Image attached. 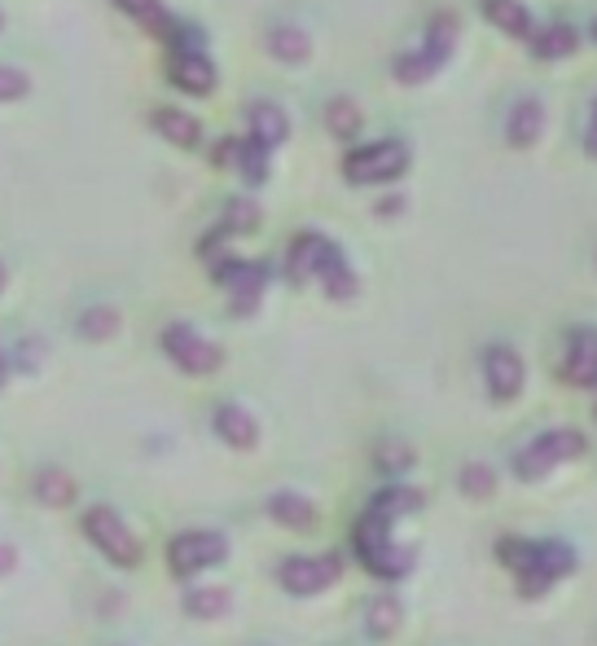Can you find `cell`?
Masks as SVG:
<instances>
[{
    "mask_svg": "<svg viewBox=\"0 0 597 646\" xmlns=\"http://www.w3.org/2000/svg\"><path fill=\"white\" fill-rule=\"evenodd\" d=\"M224 234H251L260 229V207L251 198H228L224 202V221H220Z\"/></svg>",
    "mask_w": 597,
    "mask_h": 646,
    "instance_id": "obj_28",
    "label": "cell"
},
{
    "mask_svg": "<svg viewBox=\"0 0 597 646\" xmlns=\"http://www.w3.org/2000/svg\"><path fill=\"white\" fill-rule=\"evenodd\" d=\"M27 88H32V79L18 66H0V101H18V97H27Z\"/></svg>",
    "mask_w": 597,
    "mask_h": 646,
    "instance_id": "obj_36",
    "label": "cell"
},
{
    "mask_svg": "<svg viewBox=\"0 0 597 646\" xmlns=\"http://www.w3.org/2000/svg\"><path fill=\"white\" fill-rule=\"evenodd\" d=\"M580 454H584V436H580V431H571V426H558V431L536 436L514 458V471H519V480H540V475H549L554 467H562V462H571Z\"/></svg>",
    "mask_w": 597,
    "mask_h": 646,
    "instance_id": "obj_4",
    "label": "cell"
},
{
    "mask_svg": "<svg viewBox=\"0 0 597 646\" xmlns=\"http://www.w3.org/2000/svg\"><path fill=\"white\" fill-rule=\"evenodd\" d=\"M422 506V493H413V488H405V484H391L378 501H374V510H383L387 519H405L409 510H418Z\"/></svg>",
    "mask_w": 597,
    "mask_h": 646,
    "instance_id": "obj_32",
    "label": "cell"
},
{
    "mask_svg": "<svg viewBox=\"0 0 597 646\" xmlns=\"http://www.w3.org/2000/svg\"><path fill=\"white\" fill-rule=\"evenodd\" d=\"M396 211H405V198H400V194H391V198L378 202V215H383V221H387V215H396Z\"/></svg>",
    "mask_w": 597,
    "mask_h": 646,
    "instance_id": "obj_40",
    "label": "cell"
},
{
    "mask_svg": "<svg viewBox=\"0 0 597 646\" xmlns=\"http://www.w3.org/2000/svg\"><path fill=\"white\" fill-rule=\"evenodd\" d=\"M172 84L185 88V92H211L215 88V62L202 58V53H181L176 66H172Z\"/></svg>",
    "mask_w": 597,
    "mask_h": 646,
    "instance_id": "obj_17",
    "label": "cell"
},
{
    "mask_svg": "<svg viewBox=\"0 0 597 646\" xmlns=\"http://www.w3.org/2000/svg\"><path fill=\"white\" fill-rule=\"evenodd\" d=\"M154 128H159L163 141L185 146V150H194L202 141V124L194 115H185V111H172V105H159V111H154Z\"/></svg>",
    "mask_w": 597,
    "mask_h": 646,
    "instance_id": "obj_18",
    "label": "cell"
},
{
    "mask_svg": "<svg viewBox=\"0 0 597 646\" xmlns=\"http://www.w3.org/2000/svg\"><path fill=\"white\" fill-rule=\"evenodd\" d=\"M593 40H597V18H593Z\"/></svg>",
    "mask_w": 597,
    "mask_h": 646,
    "instance_id": "obj_43",
    "label": "cell"
},
{
    "mask_svg": "<svg viewBox=\"0 0 597 646\" xmlns=\"http://www.w3.org/2000/svg\"><path fill=\"white\" fill-rule=\"evenodd\" d=\"M18 568V550L14 546H5V542H0V576H10Z\"/></svg>",
    "mask_w": 597,
    "mask_h": 646,
    "instance_id": "obj_39",
    "label": "cell"
},
{
    "mask_svg": "<svg viewBox=\"0 0 597 646\" xmlns=\"http://www.w3.org/2000/svg\"><path fill=\"white\" fill-rule=\"evenodd\" d=\"M540 133H545V105H540V97L514 101L510 124H506V141H510L514 150H527V146L540 141Z\"/></svg>",
    "mask_w": 597,
    "mask_h": 646,
    "instance_id": "obj_14",
    "label": "cell"
},
{
    "mask_svg": "<svg viewBox=\"0 0 597 646\" xmlns=\"http://www.w3.org/2000/svg\"><path fill=\"white\" fill-rule=\"evenodd\" d=\"M400 616H405L400 598H396V594H378V598L370 602V611H365V629H370L374 637H391V633L400 629Z\"/></svg>",
    "mask_w": 597,
    "mask_h": 646,
    "instance_id": "obj_27",
    "label": "cell"
},
{
    "mask_svg": "<svg viewBox=\"0 0 597 646\" xmlns=\"http://www.w3.org/2000/svg\"><path fill=\"white\" fill-rule=\"evenodd\" d=\"M334 256H343L325 234H299L295 243H290V256H286V269H290V277L295 282H312V277H321L325 269H329V260Z\"/></svg>",
    "mask_w": 597,
    "mask_h": 646,
    "instance_id": "obj_11",
    "label": "cell"
},
{
    "mask_svg": "<svg viewBox=\"0 0 597 646\" xmlns=\"http://www.w3.org/2000/svg\"><path fill=\"white\" fill-rule=\"evenodd\" d=\"M575 568V555H571V546H562V542H540L536 550H532V559H527V568H519V594L523 598H540L558 576H567Z\"/></svg>",
    "mask_w": 597,
    "mask_h": 646,
    "instance_id": "obj_8",
    "label": "cell"
},
{
    "mask_svg": "<svg viewBox=\"0 0 597 646\" xmlns=\"http://www.w3.org/2000/svg\"><path fill=\"white\" fill-rule=\"evenodd\" d=\"M215 277H220V286H228V295H233V312H237V316L260 308V295H264V282H269V269H264V264L220 260V264H215Z\"/></svg>",
    "mask_w": 597,
    "mask_h": 646,
    "instance_id": "obj_9",
    "label": "cell"
},
{
    "mask_svg": "<svg viewBox=\"0 0 597 646\" xmlns=\"http://www.w3.org/2000/svg\"><path fill=\"white\" fill-rule=\"evenodd\" d=\"M338 572H343V563H338L334 555H299V559H286V563H282L277 581H282L286 594L312 598V594H325V589L338 581Z\"/></svg>",
    "mask_w": 597,
    "mask_h": 646,
    "instance_id": "obj_7",
    "label": "cell"
},
{
    "mask_svg": "<svg viewBox=\"0 0 597 646\" xmlns=\"http://www.w3.org/2000/svg\"><path fill=\"white\" fill-rule=\"evenodd\" d=\"M584 154L597 159V97H593V105H588V124H584Z\"/></svg>",
    "mask_w": 597,
    "mask_h": 646,
    "instance_id": "obj_38",
    "label": "cell"
},
{
    "mask_svg": "<svg viewBox=\"0 0 597 646\" xmlns=\"http://www.w3.org/2000/svg\"><path fill=\"white\" fill-rule=\"evenodd\" d=\"M224 555H228V542L220 532H181L167 546V568L176 576H198V572L224 563Z\"/></svg>",
    "mask_w": 597,
    "mask_h": 646,
    "instance_id": "obj_6",
    "label": "cell"
},
{
    "mask_svg": "<svg viewBox=\"0 0 597 646\" xmlns=\"http://www.w3.org/2000/svg\"><path fill=\"white\" fill-rule=\"evenodd\" d=\"M5 378H10V365H5V352H0V387H5Z\"/></svg>",
    "mask_w": 597,
    "mask_h": 646,
    "instance_id": "obj_41",
    "label": "cell"
},
{
    "mask_svg": "<svg viewBox=\"0 0 597 646\" xmlns=\"http://www.w3.org/2000/svg\"><path fill=\"white\" fill-rule=\"evenodd\" d=\"M247 124H251V137L260 146H269V150H277L290 137V120H286L282 105H273V101H251L247 105Z\"/></svg>",
    "mask_w": 597,
    "mask_h": 646,
    "instance_id": "obj_15",
    "label": "cell"
},
{
    "mask_svg": "<svg viewBox=\"0 0 597 646\" xmlns=\"http://www.w3.org/2000/svg\"><path fill=\"white\" fill-rule=\"evenodd\" d=\"M422 49H426V53L444 66V62L452 58V49H457V18H452V14H435V18H431V27H426Z\"/></svg>",
    "mask_w": 597,
    "mask_h": 646,
    "instance_id": "obj_25",
    "label": "cell"
},
{
    "mask_svg": "<svg viewBox=\"0 0 597 646\" xmlns=\"http://www.w3.org/2000/svg\"><path fill=\"white\" fill-rule=\"evenodd\" d=\"M361 105H356L351 97H334L329 105H325V128L338 137V141H356L361 137Z\"/></svg>",
    "mask_w": 597,
    "mask_h": 646,
    "instance_id": "obj_23",
    "label": "cell"
},
{
    "mask_svg": "<svg viewBox=\"0 0 597 646\" xmlns=\"http://www.w3.org/2000/svg\"><path fill=\"white\" fill-rule=\"evenodd\" d=\"M532 550H536V546H523V542H506V546H501V563H510V568H527Z\"/></svg>",
    "mask_w": 597,
    "mask_h": 646,
    "instance_id": "obj_37",
    "label": "cell"
},
{
    "mask_svg": "<svg viewBox=\"0 0 597 646\" xmlns=\"http://www.w3.org/2000/svg\"><path fill=\"white\" fill-rule=\"evenodd\" d=\"M391 523H396V519H387L383 510L370 506V510L361 514V523H356V532H351L356 559H361L378 581H400V576L413 568V550L396 542Z\"/></svg>",
    "mask_w": 597,
    "mask_h": 646,
    "instance_id": "obj_1",
    "label": "cell"
},
{
    "mask_svg": "<svg viewBox=\"0 0 597 646\" xmlns=\"http://www.w3.org/2000/svg\"><path fill=\"white\" fill-rule=\"evenodd\" d=\"M163 352L185 370V374H215L220 370V361H224V352L211 344V339H202L194 326H185V321H172V326L163 331Z\"/></svg>",
    "mask_w": 597,
    "mask_h": 646,
    "instance_id": "obj_5",
    "label": "cell"
},
{
    "mask_svg": "<svg viewBox=\"0 0 597 646\" xmlns=\"http://www.w3.org/2000/svg\"><path fill=\"white\" fill-rule=\"evenodd\" d=\"M562 374L575 387H597V331H575L571 335Z\"/></svg>",
    "mask_w": 597,
    "mask_h": 646,
    "instance_id": "obj_13",
    "label": "cell"
},
{
    "mask_svg": "<svg viewBox=\"0 0 597 646\" xmlns=\"http://www.w3.org/2000/svg\"><path fill=\"white\" fill-rule=\"evenodd\" d=\"M316 282L325 286V295H329V299H351V295H356V273L347 269V260H343V256H334V260H329V269H325Z\"/></svg>",
    "mask_w": 597,
    "mask_h": 646,
    "instance_id": "obj_31",
    "label": "cell"
},
{
    "mask_svg": "<svg viewBox=\"0 0 597 646\" xmlns=\"http://www.w3.org/2000/svg\"><path fill=\"white\" fill-rule=\"evenodd\" d=\"M228 607H233V598L224 585H194L185 594V611L194 620H220V616H228Z\"/></svg>",
    "mask_w": 597,
    "mask_h": 646,
    "instance_id": "obj_22",
    "label": "cell"
},
{
    "mask_svg": "<svg viewBox=\"0 0 597 646\" xmlns=\"http://www.w3.org/2000/svg\"><path fill=\"white\" fill-rule=\"evenodd\" d=\"M211 422H215V436H220L228 449H256V445H260V426H256V418H251L242 405H233V400L215 405Z\"/></svg>",
    "mask_w": 597,
    "mask_h": 646,
    "instance_id": "obj_12",
    "label": "cell"
},
{
    "mask_svg": "<svg viewBox=\"0 0 597 646\" xmlns=\"http://www.w3.org/2000/svg\"><path fill=\"white\" fill-rule=\"evenodd\" d=\"M5 282H10V277H5V264H0V290H5Z\"/></svg>",
    "mask_w": 597,
    "mask_h": 646,
    "instance_id": "obj_42",
    "label": "cell"
},
{
    "mask_svg": "<svg viewBox=\"0 0 597 646\" xmlns=\"http://www.w3.org/2000/svg\"><path fill=\"white\" fill-rule=\"evenodd\" d=\"M480 10H484V18H488L497 32H506V36H514V40H532V36H536L532 14H527L523 0H480Z\"/></svg>",
    "mask_w": 597,
    "mask_h": 646,
    "instance_id": "obj_16",
    "label": "cell"
},
{
    "mask_svg": "<svg viewBox=\"0 0 597 646\" xmlns=\"http://www.w3.org/2000/svg\"><path fill=\"white\" fill-rule=\"evenodd\" d=\"M114 331H119V312L110 303H92L79 312V335L88 344H105V339H114Z\"/></svg>",
    "mask_w": 597,
    "mask_h": 646,
    "instance_id": "obj_24",
    "label": "cell"
},
{
    "mask_svg": "<svg viewBox=\"0 0 597 646\" xmlns=\"http://www.w3.org/2000/svg\"><path fill=\"white\" fill-rule=\"evenodd\" d=\"M237 172H242L251 185H260V181L269 176V146H260L256 137H251V146L242 141V159H237Z\"/></svg>",
    "mask_w": 597,
    "mask_h": 646,
    "instance_id": "obj_34",
    "label": "cell"
},
{
    "mask_svg": "<svg viewBox=\"0 0 597 646\" xmlns=\"http://www.w3.org/2000/svg\"><path fill=\"white\" fill-rule=\"evenodd\" d=\"M269 514L282 523V527H312L316 523V506L299 493H273L269 497Z\"/></svg>",
    "mask_w": 597,
    "mask_h": 646,
    "instance_id": "obj_21",
    "label": "cell"
},
{
    "mask_svg": "<svg viewBox=\"0 0 597 646\" xmlns=\"http://www.w3.org/2000/svg\"><path fill=\"white\" fill-rule=\"evenodd\" d=\"M439 71V62L426 53V49H413V53H400L396 58V79L400 84H422V79H431Z\"/></svg>",
    "mask_w": 597,
    "mask_h": 646,
    "instance_id": "obj_30",
    "label": "cell"
},
{
    "mask_svg": "<svg viewBox=\"0 0 597 646\" xmlns=\"http://www.w3.org/2000/svg\"><path fill=\"white\" fill-rule=\"evenodd\" d=\"M461 493L465 497H493L497 493V471L493 467H484V462H470L465 471H461Z\"/></svg>",
    "mask_w": 597,
    "mask_h": 646,
    "instance_id": "obj_33",
    "label": "cell"
},
{
    "mask_svg": "<svg viewBox=\"0 0 597 646\" xmlns=\"http://www.w3.org/2000/svg\"><path fill=\"white\" fill-rule=\"evenodd\" d=\"M84 536H88V542H92L110 563H119V568H137V563H141V546H137L133 527L119 519L114 510H105V506H92V510L84 514Z\"/></svg>",
    "mask_w": 597,
    "mask_h": 646,
    "instance_id": "obj_3",
    "label": "cell"
},
{
    "mask_svg": "<svg viewBox=\"0 0 597 646\" xmlns=\"http://www.w3.org/2000/svg\"><path fill=\"white\" fill-rule=\"evenodd\" d=\"M269 53H273L277 62H308L312 40H308V32H303V27L282 23V27H273V32H269Z\"/></svg>",
    "mask_w": 597,
    "mask_h": 646,
    "instance_id": "obj_20",
    "label": "cell"
},
{
    "mask_svg": "<svg viewBox=\"0 0 597 646\" xmlns=\"http://www.w3.org/2000/svg\"><path fill=\"white\" fill-rule=\"evenodd\" d=\"M575 49H580V36H575V27H571V23H549L545 32H536V36H532V53H536V58H545V62L571 58Z\"/></svg>",
    "mask_w": 597,
    "mask_h": 646,
    "instance_id": "obj_19",
    "label": "cell"
},
{
    "mask_svg": "<svg viewBox=\"0 0 597 646\" xmlns=\"http://www.w3.org/2000/svg\"><path fill=\"white\" fill-rule=\"evenodd\" d=\"M409 467H413V449H409V445L391 440V445L378 449V471H387V480H400Z\"/></svg>",
    "mask_w": 597,
    "mask_h": 646,
    "instance_id": "obj_35",
    "label": "cell"
},
{
    "mask_svg": "<svg viewBox=\"0 0 597 646\" xmlns=\"http://www.w3.org/2000/svg\"><path fill=\"white\" fill-rule=\"evenodd\" d=\"M409 167V146L405 141H370V146H356L343 159V176L351 185H387L396 176H405Z\"/></svg>",
    "mask_w": 597,
    "mask_h": 646,
    "instance_id": "obj_2",
    "label": "cell"
},
{
    "mask_svg": "<svg viewBox=\"0 0 597 646\" xmlns=\"http://www.w3.org/2000/svg\"><path fill=\"white\" fill-rule=\"evenodd\" d=\"M114 5L124 10L128 18L154 27V32H172V18H167V10H163V0H114Z\"/></svg>",
    "mask_w": 597,
    "mask_h": 646,
    "instance_id": "obj_29",
    "label": "cell"
},
{
    "mask_svg": "<svg viewBox=\"0 0 597 646\" xmlns=\"http://www.w3.org/2000/svg\"><path fill=\"white\" fill-rule=\"evenodd\" d=\"M484 378H488L493 400H514V396L523 392V378H527L523 357H519L514 348H506V344L488 348V352H484Z\"/></svg>",
    "mask_w": 597,
    "mask_h": 646,
    "instance_id": "obj_10",
    "label": "cell"
},
{
    "mask_svg": "<svg viewBox=\"0 0 597 646\" xmlns=\"http://www.w3.org/2000/svg\"><path fill=\"white\" fill-rule=\"evenodd\" d=\"M75 493H79V484H75L66 471H58V467H49V471L36 475V497H40L45 506H71Z\"/></svg>",
    "mask_w": 597,
    "mask_h": 646,
    "instance_id": "obj_26",
    "label": "cell"
}]
</instances>
